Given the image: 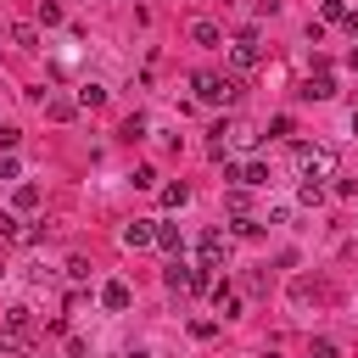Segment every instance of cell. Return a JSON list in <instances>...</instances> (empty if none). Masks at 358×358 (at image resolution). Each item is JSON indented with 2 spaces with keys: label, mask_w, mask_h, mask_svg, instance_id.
<instances>
[{
  "label": "cell",
  "mask_w": 358,
  "mask_h": 358,
  "mask_svg": "<svg viewBox=\"0 0 358 358\" xmlns=\"http://www.w3.org/2000/svg\"><path fill=\"white\" fill-rule=\"evenodd\" d=\"M162 201H168V207H185V201H190V185H185V179H179V185H168V190H162Z\"/></svg>",
  "instance_id": "15"
},
{
  "label": "cell",
  "mask_w": 358,
  "mask_h": 358,
  "mask_svg": "<svg viewBox=\"0 0 358 358\" xmlns=\"http://www.w3.org/2000/svg\"><path fill=\"white\" fill-rule=\"evenodd\" d=\"M218 263H224V235L207 229V235H201V268H218Z\"/></svg>",
  "instance_id": "6"
},
{
  "label": "cell",
  "mask_w": 358,
  "mask_h": 358,
  "mask_svg": "<svg viewBox=\"0 0 358 358\" xmlns=\"http://www.w3.org/2000/svg\"><path fill=\"white\" fill-rule=\"evenodd\" d=\"M39 207V185H17V213H34Z\"/></svg>",
  "instance_id": "14"
},
{
  "label": "cell",
  "mask_w": 358,
  "mask_h": 358,
  "mask_svg": "<svg viewBox=\"0 0 358 358\" xmlns=\"http://www.w3.org/2000/svg\"><path fill=\"white\" fill-rule=\"evenodd\" d=\"M190 39H196V45H218V39H224V34H218V28H213V22H190Z\"/></svg>",
  "instance_id": "13"
},
{
  "label": "cell",
  "mask_w": 358,
  "mask_h": 358,
  "mask_svg": "<svg viewBox=\"0 0 358 358\" xmlns=\"http://www.w3.org/2000/svg\"><path fill=\"white\" fill-rule=\"evenodd\" d=\"M190 84H196V101H207V106H218V101H235V95H241V78H229V73H196Z\"/></svg>",
  "instance_id": "1"
},
{
  "label": "cell",
  "mask_w": 358,
  "mask_h": 358,
  "mask_svg": "<svg viewBox=\"0 0 358 358\" xmlns=\"http://www.w3.org/2000/svg\"><path fill=\"white\" fill-rule=\"evenodd\" d=\"M45 112H50L56 123H67V117L78 112V101H67V95H50V101H45Z\"/></svg>",
  "instance_id": "10"
},
{
  "label": "cell",
  "mask_w": 358,
  "mask_h": 358,
  "mask_svg": "<svg viewBox=\"0 0 358 358\" xmlns=\"http://www.w3.org/2000/svg\"><path fill=\"white\" fill-rule=\"evenodd\" d=\"M11 235H17V218H11V213H0V241H11Z\"/></svg>",
  "instance_id": "21"
},
{
  "label": "cell",
  "mask_w": 358,
  "mask_h": 358,
  "mask_svg": "<svg viewBox=\"0 0 358 358\" xmlns=\"http://www.w3.org/2000/svg\"><path fill=\"white\" fill-rule=\"evenodd\" d=\"M347 62H352V67H358V45H352V50H347Z\"/></svg>",
  "instance_id": "23"
},
{
  "label": "cell",
  "mask_w": 358,
  "mask_h": 358,
  "mask_svg": "<svg viewBox=\"0 0 358 358\" xmlns=\"http://www.w3.org/2000/svg\"><path fill=\"white\" fill-rule=\"evenodd\" d=\"M263 358H280V352H263Z\"/></svg>",
  "instance_id": "26"
},
{
  "label": "cell",
  "mask_w": 358,
  "mask_h": 358,
  "mask_svg": "<svg viewBox=\"0 0 358 358\" xmlns=\"http://www.w3.org/2000/svg\"><path fill=\"white\" fill-rule=\"evenodd\" d=\"M213 296H218V313H224V319H235V313H241V296H235L229 285H213Z\"/></svg>",
  "instance_id": "11"
},
{
  "label": "cell",
  "mask_w": 358,
  "mask_h": 358,
  "mask_svg": "<svg viewBox=\"0 0 358 358\" xmlns=\"http://www.w3.org/2000/svg\"><path fill=\"white\" fill-rule=\"evenodd\" d=\"M101 101H106L101 84H84V90H78V106H101Z\"/></svg>",
  "instance_id": "17"
},
{
  "label": "cell",
  "mask_w": 358,
  "mask_h": 358,
  "mask_svg": "<svg viewBox=\"0 0 358 358\" xmlns=\"http://www.w3.org/2000/svg\"><path fill=\"white\" fill-rule=\"evenodd\" d=\"M162 280H168V291H190V285H196V268H185V263H168V268H162Z\"/></svg>",
  "instance_id": "8"
},
{
  "label": "cell",
  "mask_w": 358,
  "mask_h": 358,
  "mask_svg": "<svg viewBox=\"0 0 358 358\" xmlns=\"http://www.w3.org/2000/svg\"><path fill=\"white\" fill-rule=\"evenodd\" d=\"M151 241H157V229H151L145 218H134V224H123V246H129V252H140V246H151Z\"/></svg>",
  "instance_id": "5"
},
{
  "label": "cell",
  "mask_w": 358,
  "mask_h": 358,
  "mask_svg": "<svg viewBox=\"0 0 358 358\" xmlns=\"http://www.w3.org/2000/svg\"><path fill=\"white\" fill-rule=\"evenodd\" d=\"M302 95H308V101H330V95H336V84H330V73H313V78L302 84Z\"/></svg>",
  "instance_id": "9"
},
{
  "label": "cell",
  "mask_w": 358,
  "mask_h": 358,
  "mask_svg": "<svg viewBox=\"0 0 358 358\" xmlns=\"http://www.w3.org/2000/svg\"><path fill=\"white\" fill-rule=\"evenodd\" d=\"M140 134H145V117H140V112H134V117H123V140H140Z\"/></svg>",
  "instance_id": "18"
},
{
  "label": "cell",
  "mask_w": 358,
  "mask_h": 358,
  "mask_svg": "<svg viewBox=\"0 0 358 358\" xmlns=\"http://www.w3.org/2000/svg\"><path fill=\"white\" fill-rule=\"evenodd\" d=\"M296 162H302V173H308V185H319V179H324V173L336 168V157H330L324 145H302V151H296Z\"/></svg>",
  "instance_id": "2"
},
{
  "label": "cell",
  "mask_w": 358,
  "mask_h": 358,
  "mask_svg": "<svg viewBox=\"0 0 358 358\" xmlns=\"http://www.w3.org/2000/svg\"><path fill=\"white\" fill-rule=\"evenodd\" d=\"M6 39H11V45H22V50H34V45H39V34H34L28 22H11V34H6Z\"/></svg>",
  "instance_id": "12"
},
{
  "label": "cell",
  "mask_w": 358,
  "mask_h": 358,
  "mask_svg": "<svg viewBox=\"0 0 358 358\" xmlns=\"http://www.w3.org/2000/svg\"><path fill=\"white\" fill-rule=\"evenodd\" d=\"M313 358H336V347L330 341H313Z\"/></svg>",
  "instance_id": "22"
},
{
  "label": "cell",
  "mask_w": 358,
  "mask_h": 358,
  "mask_svg": "<svg viewBox=\"0 0 358 358\" xmlns=\"http://www.w3.org/2000/svg\"><path fill=\"white\" fill-rule=\"evenodd\" d=\"M324 17H330V22H347V17H352V11H347V6H341V0H324Z\"/></svg>",
  "instance_id": "20"
},
{
  "label": "cell",
  "mask_w": 358,
  "mask_h": 358,
  "mask_svg": "<svg viewBox=\"0 0 358 358\" xmlns=\"http://www.w3.org/2000/svg\"><path fill=\"white\" fill-rule=\"evenodd\" d=\"M352 134H358V112H352Z\"/></svg>",
  "instance_id": "24"
},
{
  "label": "cell",
  "mask_w": 358,
  "mask_h": 358,
  "mask_svg": "<svg viewBox=\"0 0 358 358\" xmlns=\"http://www.w3.org/2000/svg\"><path fill=\"white\" fill-rule=\"evenodd\" d=\"M229 56H235V67H257V62H263L257 34H252V28H246V34H235V39H229Z\"/></svg>",
  "instance_id": "3"
},
{
  "label": "cell",
  "mask_w": 358,
  "mask_h": 358,
  "mask_svg": "<svg viewBox=\"0 0 358 358\" xmlns=\"http://www.w3.org/2000/svg\"><path fill=\"white\" fill-rule=\"evenodd\" d=\"M229 185H268V168L263 162H246V168H224Z\"/></svg>",
  "instance_id": "4"
},
{
  "label": "cell",
  "mask_w": 358,
  "mask_h": 358,
  "mask_svg": "<svg viewBox=\"0 0 358 358\" xmlns=\"http://www.w3.org/2000/svg\"><path fill=\"white\" fill-rule=\"evenodd\" d=\"M129 358H145V352H129Z\"/></svg>",
  "instance_id": "25"
},
{
  "label": "cell",
  "mask_w": 358,
  "mask_h": 358,
  "mask_svg": "<svg viewBox=\"0 0 358 358\" xmlns=\"http://www.w3.org/2000/svg\"><path fill=\"white\" fill-rule=\"evenodd\" d=\"M157 246H162V252H179V229H173V224H157Z\"/></svg>",
  "instance_id": "16"
},
{
  "label": "cell",
  "mask_w": 358,
  "mask_h": 358,
  "mask_svg": "<svg viewBox=\"0 0 358 358\" xmlns=\"http://www.w3.org/2000/svg\"><path fill=\"white\" fill-rule=\"evenodd\" d=\"M101 302H106V308L117 313V308H129V302H134V291H129L123 280H106V285H101Z\"/></svg>",
  "instance_id": "7"
},
{
  "label": "cell",
  "mask_w": 358,
  "mask_h": 358,
  "mask_svg": "<svg viewBox=\"0 0 358 358\" xmlns=\"http://www.w3.org/2000/svg\"><path fill=\"white\" fill-rule=\"evenodd\" d=\"M39 22H62V6L56 0H39Z\"/></svg>",
  "instance_id": "19"
}]
</instances>
